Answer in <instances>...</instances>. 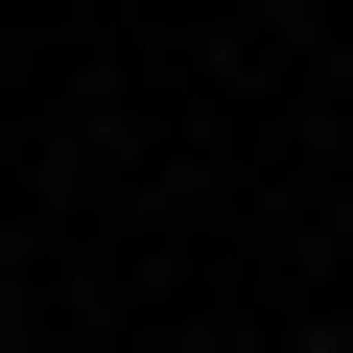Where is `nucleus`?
<instances>
[{"instance_id":"obj_1","label":"nucleus","mask_w":353,"mask_h":353,"mask_svg":"<svg viewBox=\"0 0 353 353\" xmlns=\"http://www.w3.org/2000/svg\"><path fill=\"white\" fill-rule=\"evenodd\" d=\"M330 353H353V330H330Z\"/></svg>"}]
</instances>
